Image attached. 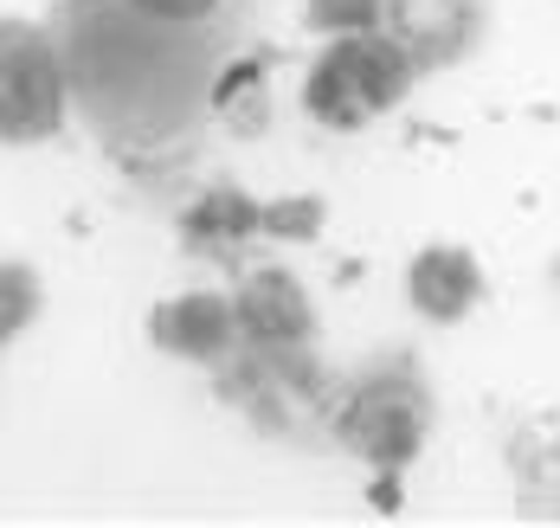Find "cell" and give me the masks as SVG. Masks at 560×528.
Instances as JSON below:
<instances>
[{
	"label": "cell",
	"mask_w": 560,
	"mask_h": 528,
	"mask_svg": "<svg viewBox=\"0 0 560 528\" xmlns=\"http://www.w3.org/2000/svg\"><path fill=\"white\" fill-rule=\"evenodd\" d=\"M341 445L354 458H368L374 470H399L419 458L425 432H432V394L412 374H368L336 419Z\"/></svg>",
	"instance_id": "7a4b0ae2"
},
{
	"label": "cell",
	"mask_w": 560,
	"mask_h": 528,
	"mask_svg": "<svg viewBox=\"0 0 560 528\" xmlns=\"http://www.w3.org/2000/svg\"><path fill=\"white\" fill-rule=\"evenodd\" d=\"M232 329H238V309L213 291H187L168 296L155 316H149V336L168 354H187V361H213V354L232 349Z\"/></svg>",
	"instance_id": "52a82bcc"
},
{
	"label": "cell",
	"mask_w": 560,
	"mask_h": 528,
	"mask_svg": "<svg viewBox=\"0 0 560 528\" xmlns=\"http://www.w3.org/2000/svg\"><path fill=\"white\" fill-rule=\"evenodd\" d=\"M412 78H419V59L393 39L387 26L348 33V39H329L323 59L310 64L303 110L323 129H368V122L387 117L393 104L412 91Z\"/></svg>",
	"instance_id": "6da1fadb"
},
{
	"label": "cell",
	"mask_w": 560,
	"mask_h": 528,
	"mask_svg": "<svg viewBox=\"0 0 560 528\" xmlns=\"http://www.w3.org/2000/svg\"><path fill=\"white\" fill-rule=\"evenodd\" d=\"M7 52H0V129L13 149L46 142L65 122V78H58V52L39 26L7 20Z\"/></svg>",
	"instance_id": "3957f363"
},
{
	"label": "cell",
	"mask_w": 560,
	"mask_h": 528,
	"mask_svg": "<svg viewBox=\"0 0 560 528\" xmlns=\"http://www.w3.org/2000/svg\"><path fill=\"white\" fill-rule=\"evenodd\" d=\"M387 33L419 71H445L483 39V0H387Z\"/></svg>",
	"instance_id": "277c9868"
},
{
	"label": "cell",
	"mask_w": 560,
	"mask_h": 528,
	"mask_svg": "<svg viewBox=\"0 0 560 528\" xmlns=\"http://www.w3.org/2000/svg\"><path fill=\"white\" fill-rule=\"evenodd\" d=\"M232 309H238V336H252L258 349H296V342H310V329H316L310 296H303V284H296L283 265L252 271V278L238 284V296H232Z\"/></svg>",
	"instance_id": "5b68a950"
},
{
	"label": "cell",
	"mask_w": 560,
	"mask_h": 528,
	"mask_svg": "<svg viewBox=\"0 0 560 528\" xmlns=\"http://www.w3.org/2000/svg\"><path fill=\"white\" fill-rule=\"evenodd\" d=\"M116 7L149 20V26H207L225 13V0H116Z\"/></svg>",
	"instance_id": "8fae6325"
},
{
	"label": "cell",
	"mask_w": 560,
	"mask_h": 528,
	"mask_svg": "<svg viewBox=\"0 0 560 528\" xmlns=\"http://www.w3.org/2000/svg\"><path fill=\"white\" fill-rule=\"evenodd\" d=\"M406 296L425 322H457L470 316V303L483 296V271L464 245H425L406 271Z\"/></svg>",
	"instance_id": "8992f818"
},
{
	"label": "cell",
	"mask_w": 560,
	"mask_h": 528,
	"mask_svg": "<svg viewBox=\"0 0 560 528\" xmlns=\"http://www.w3.org/2000/svg\"><path fill=\"white\" fill-rule=\"evenodd\" d=\"M265 226H271V233H316V200H303V207H296V213H265Z\"/></svg>",
	"instance_id": "7c38bea8"
},
{
	"label": "cell",
	"mask_w": 560,
	"mask_h": 528,
	"mask_svg": "<svg viewBox=\"0 0 560 528\" xmlns=\"http://www.w3.org/2000/svg\"><path fill=\"white\" fill-rule=\"evenodd\" d=\"M265 226V213L238 193V187H213L207 200H194V213L180 220V233L194 238V245H238V238H252Z\"/></svg>",
	"instance_id": "ba28073f"
},
{
	"label": "cell",
	"mask_w": 560,
	"mask_h": 528,
	"mask_svg": "<svg viewBox=\"0 0 560 528\" xmlns=\"http://www.w3.org/2000/svg\"><path fill=\"white\" fill-rule=\"evenodd\" d=\"M303 13H310V26H316L323 39H348V33L387 26V0H310Z\"/></svg>",
	"instance_id": "30bf717a"
},
{
	"label": "cell",
	"mask_w": 560,
	"mask_h": 528,
	"mask_svg": "<svg viewBox=\"0 0 560 528\" xmlns=\"http://www.w3.org/2000/svg\"><path fill=\"white\" fill-rule=\"evenodd\" d=\"M213 104H220V117L238 129V136H258L265 129V64L245 59L232 64L220 78V91H213Z\"/></svg>",
	"instance_id": "9c48e42d"
}]
</instances>
